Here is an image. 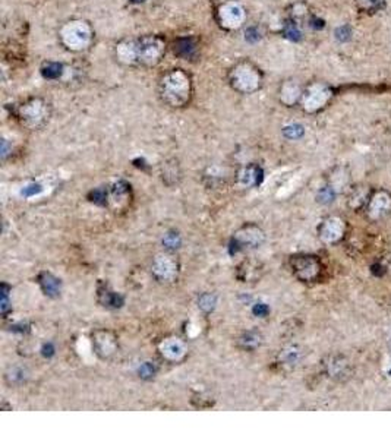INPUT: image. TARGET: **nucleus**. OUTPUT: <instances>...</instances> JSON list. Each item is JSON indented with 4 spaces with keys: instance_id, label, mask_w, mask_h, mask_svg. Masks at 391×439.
Listing matches in <instances>:
<instances>
[{
    "instance_id": "f257e3e1",
    "label": "nucleus",
    "mask_w": 391,
    "mask_h": 439,
    "mask_svg": "<svg viewBox=\"0 0 391 439\" xmlns=\"http://www.w3.org/2000/svg\"><path fill=\"white\" fill-rule=\"evenodd\" d=\"M192 78L183 69L167 70L159 81L160 99L166 106L172 109L188 106L192 99Z\"/></svg>"
},
{
    "instance_id": "f03ea898",
    "label": "nucleus",
    "mask_w": 391,
    "mask_h": 439,
    "mask_svg": "<svg viewBox=\"0 0 391 439\" xmlns=\"http://www.w3.org/2000/svg\"><path fill=\"white\" fill-rule=\"evenodd\" d=\"M227 81L232 90L239 94L248 95L261 90L264 75L255 63L250 60H240L230 67L227 73Z\"/></svg>"
},
{
    "instance_id": "7ed1b4c3",
    "label": "nucleus",
    "mask_w": 391,
    "mask_h": 439,
    "mask_svg": "<svg viewBox=\"0 0 391 439\" xmlns=\"http://www.w3.org/2000/svg\"><path fill=\"white\" fill-rule=\"evenodd\" d=\"M60 43L72 53L85 52L94 41V30L84 19H72L59 30Z\"/></svg>"
},
{
    "instance_id": "20e7f679",
    "label": "nucleus",
    "mask_w": 391,
    "mask_h": 439,
    "mask_svg": "<svg viewBox=\"0 0 391 439\" xmlns=\"http://www.w3.org/2000/svg\"><path fill=\"white\" fill-rule=\"evenodd\" d=\"M16 116L23 128L38 131L47 125L48 119L52 116V109L44 99L34 97V99H28L18 107Z\"/></svg>"
},
{
    "instance_id": "39448f33",
    "label": "nucleus",
    "mask_w": 391,
    "mask_h": 439,
    "mask_svg": "<svg viewBox=\"0 0 391 439\" xmlns=\"http://www.w3.org/2000/svg\"><path fill=\"white\" fill-rule=\"evenodd\" d=\"M138 66L154 67L166 55V41L159 36H144L136 38Z\"/></svg>"
},
{
    "instance_id": "423d86ee",
    "label": "nucleus",
    "mask_w": 391,
    "mask_h": 439,
    "mask_svg": "<svg viewBox=\"0 0 391 439\" xmlns=\"http://www.w3.org/2000/svg\"><path fill=\"white\" fill-rule=\"evenodd\" d=\"M290 268L291 273L299 281L304 283H314L320 280L324 266L318 256L301 254L290 258Z\"/></svg>"
},
{
    "instance_id": "0eeeda50",
    "label": "nucleus",
    "mask_w": 391,
    "mask_h": 439,
    "mask_svg": "<svg viewBox=\"0 0 391 439\" xmlns=\"http://www.w3.org/2000/svg\"><path fill=\"white\" fill-rule=\"evenodd\" d=\"M333 99V90L324 82H311L305 85L301 107L306 113H316L327 107Z\"/></svg>"
},
{
    "instance_id": "6e6552de",
    "label": "nucleus",
    "mask_w": 391,
    "mask_h": 439,
    "mask_svg": "<svg viewBox=\"0 0 391 439\" xmlns=\"http://www.w3.org/2000/svg\"><path fill=\"white\" fill-rule=\"evenodd\" d=\"M218 26L226 31H236L243 27L247 21V11L235 0H229L218 6L215 13Z\"/></svg>"
},
{
    "instance_id": "1a4fd4ad",
    "label": "nucleus",
    "mask_w": 391,
    "mask_h": 439,
    "mask_svg": "<svg viewBox=\"0 0 391 439\" xmlns=\"http://www.w3.org/2000/svg\"><path fill=\"white\" fill-rule=\"evenodd\" d=\"M323 369L324 374L337 382H346L353 375V368L350 362L340 354H331L327 356L323 360Z\"/></svg>"
},
{
    "instance_id": "9d476101",
    "label": "nucleus",
    "mask_w": 391,
    "mask_h": 439,
    "mask_svg": "<svg viewBox=\"0 0 391 439\" xmlns=\"http://www.w3.org/2000/svg\"><path fill=\"white\" fill-rule=\"evenodd\" d=\"M264 239H265V234L258 226L248 224V226H243L235 233L232 246L235 248V252L242 251V249H254L261 245Z\"/></svg>"
},
{
    "instance_id": "9b49d317",
    "label": "nucleus",
    "mask_w": 391,
    "mask_h": 439,
    "mask_svg": "<svg viewBox=\"0 0 391 439\" xmlns=\"http://www.w3.org/2000/svg\"><path fill=\"white\" fill-rule=\"evenodd\" d=\"M363 210L365 215L373 220V222H377V220L387 217L391 212V193L384 189L374 190L371 193L368 204H366Z\"/></svg>"
},
{
    "instance_id": "f8f14e48",
    "label": "nucleus",
    "mask_w": 391,
    "mask_h": 439,
    "mask_svg": "<svg viewBox=\"0 0 391 439\" xmlns=\"http://www.w3.org/2000/svg\"><path fill=\"white\" fill-rule=\"evenodd\" d=\"M179 264L175 256L168 254H160L153 261V274L161 283H172L178 278Z\"/></svg>"
},
{
    "instance_id": "ddd939ff",
    "label": "nucleus",
    "mask_w": 391,
    "mask_h": 439,
    "mask_svg": "<svg viewBox=\"0 0 391 439\" xmlns=\"http://www.w3.org/2000/svg\"><path fill=\"white\" fill-rule=\"evenodd\" d=\"M346 234V222L340 217H328L323 220L318 227V236L324 243H338Z\"/></svg>"
},
{
    "instance_id": "4468645a",
    "label": "nucleus",
    "mask_w": 391,
    "mask_h": 439,
    "mask_svg": "<svg viewBox=\"0 0 391 439\" xmlns=\"http://www.w3.org/2000/svg\"><path fill=\"white\" fill-rule=\"evenodd\" d=\"M92 345L97 354L102 359H109L117 350V338L112 331H95L92 334Z\"/></svg>"
},
{
    "instance_id": "2eb2a0df",
    "label": "nucleus",
    "mask_w": 391,
    "mask_h": 439,
    "mask_svg": "<svg viewBox=\"0 0 391 439\" xmlns=\"http://www.w3.org/2000/svg\"><path fill=\"white\" fill-rule=\"evenodd\" d=\"M304 90H305V87L301 85L299 81L286 80V81H283V84L279 88V100L286 107L296 106L302 100Z\"/></svg>"
},
{
    "instance_id": "dca6fc26",
    "label": "nucleus",
    "mask_w": 391,
    "mask_h": 439,
    "mask_svg": "<svg viewBox=\"0 0 391 439\" xmlns=\"http://www.w3.org/2000/svg\"><path fill=\"white\" fill-rule=\"evenodd\" d=\"M114 58L125 66H138V53L135 40H122L114 47Z\"/></svg>"
},
{
    "instance_id": "f3484780",
    "label": "nucleus",
    "mask_w": 391,
    "mask_h": 439,
    "mask_svg": "<svg viewBox=\"0 0 391 439\" xmlns=\"http://www.w3.org/2000/svg\"><path fill=\"white\" fill-rule=\"evenodd\" d=\"M159 350H160V354L168 362H179L186 354L185 343H183V341H181L179 338H175V337L164 338L160 343Z\"/></svg>"
},
{
    "instance_id": "a211bd4d",
    "label": "nucleus",
    "mask_w": 391,
    "mask_h": 439,
    "mask_svg": "<svg viewBox=\"0 0 391 439\" xmlns=\"http://www.w3.org/2000/svg\"><path fill=\"white\" fill-rule=\"evenodd\" d=\"M262 276V266L257 261H243L237 266V278L242 283H255Z\"/></svg>"
},
{
    "instance_id": "6ab92c4d",
    "label": "nucleus",
    "mask_w": 391,
    "mask_h": 439,
    "mask_svg": "<svg viewBox=\"0 0 391 439\" xmlns=\"http://www.w3.org/2000/svg\"><path fill=\"white\" fill-rule=\"evenodd\" d=\"M302 359V350L298 346H289L282 350L279 357V364L284 369L296 368Z\"/></svg>"
},
{
    "instance_id": "aec40b11",
    "label": "nucleus",
    "mask_w": 391,
    "mask_h": 439,
    "mask_svg": "<svg viewBox=\"0 0 391 439\" xmlns=\"http://www.w3.org/2000/svg\"><path fill=\"white\" fill-rule=\"evenodd\" d=\"M371 190L365 186H356L350 190V195H349V200H348V204L352 210H363L366 207V204H368L370 201V197H371Z\"/></svg>"
},
{
    "instance_id": "412c9836",
    "label": "nucleus",
    "mask_w": 391,
    "mask_h": 439,
    "mask_svg": "<svg viewBox=\"0 0 391 439\" xmlns=\"http://www.w3.org/2000/svg\"><path fill=\"white\" fill-rule=\"evenodd\" d=\"M38 283L47 296L56 298L60 293V280H58L50 273H41L38 277Z\"/></svg>"
},
{
    "instance_id": "4be33fe9",
    "label": "nucleus",
    "mask_w": 391,
    "mask_h": 439,
    "mask_svg": "<svg viewBox=\"0 0 391 439\" xmlns=\"http://www.w3.org/2000/svg\"><path fill=\"white\" fill-rule=\"evenodd\" d=\"M261 178H262V172H261V168L257 166L245 167L239 175V180L243 186H251L252 183H258Z\"/></svg>"
},
{
    "instance_id": "5701e85b",
    "label": "nucleus",
    "mask_w": 391,
    "mask_h": 439,
    "mask_svg": "<svg viewBox=\"0 0 391 439\" xmlns=\"http://www.w3.org/2000/svg\"><path fill=\"white\" fill-rule=\"evenodd\" d=\"M363 13H377L385 8V0H353Z\"/></svg>"
},
{
    "instance_id": "b1692460",
    "label": "nucleus",
    "mask_w": 391,
    "mask_h": 439,
    "mask_svg": "<svg viewBox=\"0 0 391 439\" xmlns=\"http://www.w3.org/2000/svg\"><path fill=\"white\" fill-rule=\"evenodd\" d=\"M65 66L60 63H47L45 67H43V75L48 80H59L65 77Z\"/></svg>"
},
{
    "instance_id": "393cba45",
    "label": "nucleus",
    "mask_w": 391,
    "mask_h": 439,
    "mask_svg": "<svg viewBox=\"0 0 391 439\" xmlns=\"http://www.w3.org/2000/svg\"><path fill=\"white\" fill-rule=\"evenodd\" d=\"M348 180H349V175L345 173V168L337 167V168H334L333 176L330 178V188L333 190H337L338 188L345 186L348 183Z\"/></svg>"
},
{
    "instance_id": "a878e982",
    "label": "nucleus",
    "mask_w": 391,
    "mask_h": 439,
    "mask_svg": "<svg viewBox=\"0 0 391 439\" xmlns=\"http://www.w3.org/2000/svg\"><path fill=\"white\" fill-rule=\"evenodd\" d=\"M242 343L245 349H255L257 346H259V335L257 332H247L245 335L242 337Z\"/></svg>"
},
{
    "instance_id": "bb28decb",
    "label": "nucleus",
    "mask_w": 391,
    "mask_h": 439,
    "mask_svg": "<svg viewBox=\"0 0 391 439\" xmlns=\"http://www.w3.org/2000/svg\"><path fill=\"white\" fill-rule=\"evenodd\" d=\"M284 134L290 139H296L304 135V128L301 125H291V126L284 128Z\"/></svg>"
},
{
    "instance_id": "cd10ccee",
    "label": "nucleus",
    "mask_w": 391,
    "mask_h": 439,
    "mask_svg": "<svg viewBox=\"0 0 391 439\" xmlns=\"http://www.w3.org/2000/svg\"><path fill=\"white\" fill-rule=\"evenodd\" d=\"M336 38L338 41H349L352 38V28L349 26H345V27H340L337 28L336 31Z\"/></svg>"
},
{
    "instance_id": "c85d7f7f",
    "label": "nucleus",
    "mask_w": 391,
    "mask_h": 439,
    "mask_svg": "<svg viewBox=\"0 0 391 439\" xmlns=\"http://www.w3.org/2000/svg\"><path fill=\"white\" fill-rule=\"evenodd\" d=\"M200 306L205 310H211L214 308V299L210 296V295H204L201 299H200Z\"/></svg>"
}]
</instances>
